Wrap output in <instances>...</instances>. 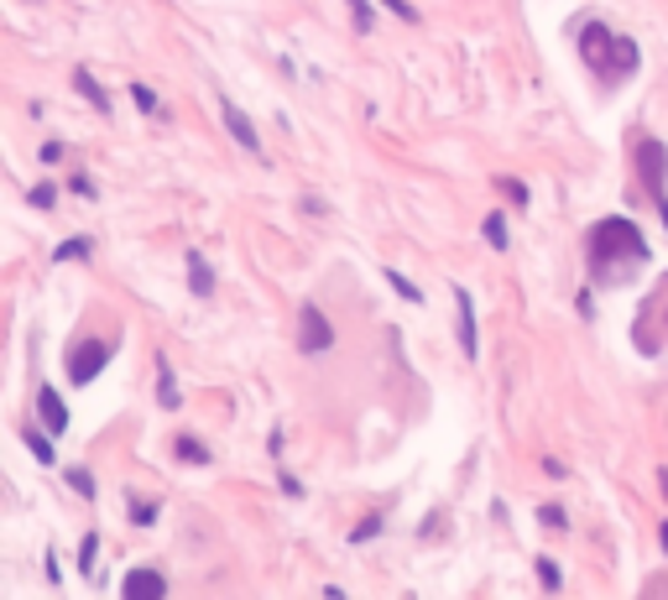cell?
Instances as JSON below:
<instances>
[{
  "label": "cell",
  "instance_id": "603a6c76",
  "mask_svg": "<svg viewBox=\"0 0 668 600\" xmlns=\"http://www.w3.org/2000/svg\"><path fill=\"white\" fill-rule=\"evenodd\" d=\"M538 517H544V523H549V528H570V517H564V506H544V512H538Z\"/></svg>",
  "mask_w": 668,
  "mask_h": 600
},
{
  "label": "cell",
  "instance_id": "ba28073f",
  "mask_svg": "<svg viewBox=\"0 0 668 600\" xmlns=\"http://www.w3.org/2000/svg\"><path fill=\"white\" fill-rule=\"evenodd\" d=\"M120 590L126 596H167V575H157V569H131V575L120 579Z\"/></svg>",
  "mask_w": 668,
  "mask_h": 600
},
{
  "label": "cell",
  "instance_id": "484cf974",
  "mask_svg": "<svg viewBox=\"0 0 668 600\" xmlns=\"http://www.w3.org/2000/svg\"><path fill=\"white\" fill-rule=\"evenodd\" d=\"M386 5H392V11H397V16H403V22H418V11H413V5H407V0H386Z\"/></svg>",
  "mask_w": 668,
  "mask_h": 600
},
{
  "label": "cell",
  "instance_id": "44dd1931",
  "mask_svg": "<svg viewBox=\"0 0 668 600\" xmlns=\"http://www.w3.org/2000/svg\"><path fill=\"white\" fill-rule=\"evenodd\" d=\"M69 485L79 496H95V476H90V470H69Z\"/></svg>",
  "mask_w": 668,
  "mask_h": 600
},
{
  "label": "cell",
  "instance_id": "8992f818",
  "mask_svg": "<svg viewBox=\"0 0 668 600\" xmlns=\"http://www.w3.org/2000/svg\"><path fill=\"white\" fill-rule=\"evenodd\" d=\"M454 309H460V350L476 360L480 356V335H476V303H470V292L454 288Z\"/></svg>",
  "mask_w": 668,
  "mask_h": 600
},
{
  "label": "cell",
  "instance_id": "7a4b0ae2",
  "mask_svg": "<svg viewBox=\"0 0 668 600\" xmlns=\"http://www.w3.org/2000/svg\"><path fill=\"white\" fill-rule=\"evenodd\" d=\"M580 58H585L606 84L637 69V48H632L627 37H611V26L606 22H585V32H580Z\"/></svg>",
  "mask_w": 668,
  "mask_h": 600
},
{
  "label": "cell",
  "instance_id": "277c9868",
  "mask_svg": "<svg viewBox=\"0 0 668 600\" xmlns=\"http://www.w3.org/2000/svg\"><path fill=\"white\" fill-rule=\"evenodd\" d=\"M330 345H334V324L324 319L319 303H303V309H298V350H303V356H324Z\"/></svg>",
  "mask_w": 668,
  "mask_h": 600
},
{
  "label": "cell",
  "instance_id": "3957f363",
  "mask_svg": "<svg viewBox=\"0 0 668 600\" xmlns=\"http://www.w3.org/2000/svg\"><path fill=\"white\" fill-rule=\"evenodd\" d=\"M110 356H116V350H110V339H79V345L69 350V382L90 386L99 371L110 365Z\"/></svg>",
  "mask_w": 668,
  "mask_h": 600
},
{
  "label": "cell",
  "instance_id": "d6986e66",
  "mask_svg": "<svg viewBox=\"0 0 668 600\" xmlns=\"http://www.w3.org/2000/svg\"><path fill=\"white\" fill-rule=\"evenodd\" d=\"M345 5L356 11V32H371V16H377V11H371V0H345Z\"/></svg>",
  "mask_w": 668,
  "mask_h": 600
},
{
  "label": "cell",
  "instance_id": "52a82bcc",
  "mask_svg": "<svg viewBox=\"0 0 668 600\" xmlns=\"http://www.w3.org/2000/svg\"><path fill=\"white\" fill-rule=\"evenodd\" d=\"M219 116H225L230 136H236V142L246 146V152H262V142H257V125H251V120H246V116L236 110V99H219Z\"/></svg>",
  "mask_w": 668,
  "mask_h": 600
},
{
  "label": "cell",
  "instance_id": "4fadbf2b",
  "mask_svg": "<svg viewBox=\"0 0 668 600\" xmlns=\"http://www.w3.org/2000/svg\"><path fill=\"white\" fill-rule=\"evenodd\" d=\"M486 240H491L497 251H506V215H486Z\"/></svg>",
  "mask_w": 668,
  "mask_h": 600
},
{
  "label": "cell",
  "instance_id": "9a60e30c",
  "mask_svg": "<svg viewBox=\"0 0 668 600\" xmlns=\"http://www.w3.org/2000/svg\"><path fill=\"white\" fill-rule=\"evenodd\" d=\"M73 256H90V240H63V245L52 251V262H73Z\"/></svg>",
  "mask_w": 668,
  "mask_h": 600
},
{
  "label": "cell",
  "instance_id": "7402d4cb",
  "mask_svg": "<svg viewBox=\"0 0 668 600\" xmlns=\"http://www.w3.org/2000/svg\"><path fill=\"white\" fill-rule=\"evenodd\" d=\"M377 532H382V517H366V523L350 532V543H366V538H377Z\"/></svg>",
  "mask_w": 668,
  "mask_h": 600
},
{
  "label": "cell",
  "instance_id": "9c48e42d",
  "mask_svg": "<svg viewBox=\"0 0 668 600\" xmlns=\"http://www.w3.org/2000/svg\"><path fill=\"white\" fill-rule=\"evenodd\" d=\"M37 408H43V423H48V433H63V429H69V408H63V397H58L52 386H43V392H37Z\"/></svg>",
  "mask_w": 668,
  "mask_h": 600
},
{
  "label": "cell",
  "instance_id": "8fae6325",
  "mask_svg": "<svg viewBox=\"0 0 668 600\" xmlns=\"http://www.w3.org/2000/svg\"><path fill=\"white\" fill-rule=\"evenodd\" d=\"M73 84H79V95L90 99V105H95L99 116H110V99H105V89L95 84V73H84V69H79V73H73Z\"/></svg>",
  "mask_w": 668,
  "mask_h": 600
},
{
  "label": "cell",
  "instance_id": "2e32d148",
  "mask_svg": "<svg viewBox=\"0 0 668 600\" xmlns=\"http://www.w3.org/2000/svg\"><path fill=\"white\" fill-rule=\"evenodd\" d=\"M95 549H99V538L95 532H84V543H79V569H84V575L95 569Z\"/></svg>",
  "mask_w": 668,
  "mask_h": 600
},
{
  "label": "cell",
  "instance_id": "cb8c5ba5",
  "mask_svg": "<svg viewBox=\"0 0 668 600\" xmlns=\"http://www.w3.org/2000/svg\"><path fill=\"white\" fill-rule=\"evenodd\" d=\"M136 523H142V528H146V523H157V506H152V502H136Z\"/></svg>",
  "mask_w": 668,
  "mask_h": 600
},
{
  "label": "cell",
  "instance_id": "7c38bea8",
  "mask_svg": "<svg viewBox=\"0 0 668 600\" xmlns=\"http://www.w3.org/2000/svg\"><path fill=\"white\" fill-rule=\"evenodd\" d=\"M157 403L163 408H178L183 397H178V382H172V371H167V360H157Z\"/></svg>",
  "mask_w": 668,
  "mask_h": 600
},
{
  "label": "cell",
  "instance_id": "4316f807",
  "mask_svg": "<svg viewBox=\"0 0 668 600\" xmlns=\"http://www.w3.org/2000/svg\"><path fill=\"white\" fill-rule=\"evenodd\" d=\"M664 491H668V470H664Z\"/></svg>",
  "mask_w": 668,
  "mask_h": 600
},
{
  "label": "cell",
  "instance_id": "5bb4252c",
  "mask_svg": "<svg viewBox=\"0 0 668 600\" xmlns=\"http://www.w3.org/2000/svg\"><path fill=\"white\" fill-rule=\"evenodd\" d=\"M131 99H136V110H142V116H157V105H163V99L152 95L146 84H131Z\"/></svg>",
  "mask_w": 668,
  "mask_h": 600
},
{
  "label": "cell",
  "instance_id": "e0dca14e",
  "mask_svg": "<svg viewBox=\"0 0 668 600\" xmlns=\"http://www.w3.org/2000/svg\"><path fill=\"white\" fill-rule=\"evenodd\" d=\"M386 283H392V288H397V292H403V298H407V303H418V298H424V292H418V288H413V283H407V277H403V272H392V266H386Z\"/></svg>",
  "mask_w": 668,
  "mask_h": 600
},
{
  "label": "cell",
  "instance_id": "30bf717a",
  "mask_svg": "<svg viewBox=\"0 0 668 600\" xmlns=\"http://www.w3.org/2000/svg\"><path fill=\"white\" fill-rule=\"evenodd\" d=\"M189 288L193 298H210V288H215V272H210V262L199 251H189Z\"/></svg>",
  "mask_w": 668,
  "mask_h": 600
},
{
  "label": "cell",
  "instance_id": "6da1fadb",
  "mask_svg": "<svg viewBox=\"0 0 668 600\" xmlns=\"http://www.w3.org/2000/svg\"><path fill=\"white\" fill-rule=\"evenodd\" d=\"M585 251H591V272H596V283H621V277H632V272L647 262L643 230H637L632 219H617V215L591 225Z\"/></svg>",
  "mask_w": 668,
  "mask_h": 600
},
{
  "label": "cell",
  "instance_id": "5b68a950",
  "mask_svg": "<svg viewBox=\"0 0 668 600\" xmlns=\"http://www.w3.org/2000/svg\"><path fill=\"white\" fill-rule=\"evenodd\" d=\"M637 172H643V183H647V193H653V199H668V193H664V183H668V152H664V142H653V136H643V142H637Z\"/></svg>",
  "mask_w": 668,
  "mask_h": 600
},
{
  "label": "cell",
  "instance_id": "ac0fdd59",
  "mask_svg": "<svg viewBox=\"0 0 668 600\" xmlns=\"http://www.w3.org/2000/svg\"><path fill=\"white\" fill-rule=\"evenodd\" d=\"M178 455H183V459H193V465H204V459H210V449H204L199 439H178Z\"/></svg>",
  "mask_w": 668,
  "mask_h": 600
},
{
  "label": "cell",
  "instance_id": "ffe728a7",
  "mask_svg": "<svg viewBox=\"0 0 668 600\" xmlns=\"http://www.w3.org/2000/svg\"><path fill=\"white\" fill-rule=\"evenodd\" d=\"M26 449H32L37 459H43V465H52V444L43 439V433H26Z\"/></svg>",
  "mask_w": 668,
  "mask_h": 600
},
{
  "label": "cell",
  "instance_id": "d4e9b609",
  "mask_svg": "<svg viewBox=\"0 0 668 600\" xmlns=\"http://www.w3.org/2000/svg\"><path fill=\"white\" fill-rule=\"evenodd\" d=\"M538 575H544V585H549V590H559V569H553L549 559H544V564H538Z\"/></svg>",
  "mask_w": 668,
  "mask_h": 600
}]
</instances>
